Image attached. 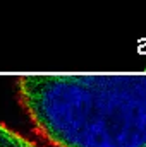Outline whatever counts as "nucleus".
Listing matches in <instances>:
<instances>
[{
  "mask_svg": "<svg viewBox=\"0 0 146 147\" xmlns=\"http://www.w3.org/2000/svg\"><path fill=\"white\" fill-rule=\"evenodd\" d=\"M0 147H38L35 142L12 130L10 127L0 123Z\"/></svg>",
  "mask_w": 146,
  "mask_h": 147,
  "instance_id": "2",
  "label": "nucleus"
},
{
  "mask_svg": "<svg viewBox=\"0 0 146 147\" xmlns=\"http://www.w3.org/2000/svg\"><path fill=\"white\" fill-rule=\"evenodd\" d=\"M17 96L53 147H146V75H23Z\"/></svg>",
  "mask_w": 146,
  "mask_h": 147,
  "instance_id": "1",
  "label": "nucleus"
}]
</instances>
